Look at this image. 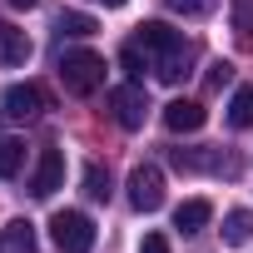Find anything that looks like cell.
Wrapping results in <instances>:
<instances>
[{"label": "cell", "mask_w": 253, "mask_h": 253, "mask_svg": "<svg viewBox=\"0 0 253 253\" xmlns=\"http://www.w3.org/2000/svg\"><path fill=\"white\" fill-rule=\"evenodd\" d=\"M228 80H233V65H228V60H213V65H209V75H204V84H209V89H223Z\"/></svg>", "instance_id": "19"}, {"label": "cell", "mask_w": 253, "mask_h": 253, "mask_svg": "<svg viewBox=\"0 0 253 253\" xmlns=\"http://www.w3.org/2000/svg\"><path fill=\"white\" fill-rule=\"evenodd\" d=\"M25 169V144L20 139H0V179H15Z\"/></svg>", "instance_id": "14"}, {"label": "cell", "mask_w": 253, "mask_h": 253, "mask_svg": "<svg viewBox=\"0 0 253 253\" xmlns=\"http://www.w3.org/2000/svg\"><path fill=\"white\" fill-rule=\"evenodd\" d=\"M0 253H35V228L25 218H10L0 233Z\"/></svg>", "instance_id": "12"}, {"label": "cell", "mask_w": 253, "mask_h": 253, "mask_svg": "<svg viewBox=\"0 0 253 253\" xmlns=\"http://www.w3.org/2000/svg\"><path fill=\"white\" fill-rule=\"evenodd\" d=\"M109 109H114V119L124 124V129H139L149 99H144V89H139V84H119V89L109 94Z\"/></svg>", "instance_id": "4"}, {"label": "cell", "mask_w": 253, "mask_h": 253, "mask_svg": "<svg viewBox=\"0 0 253 253\" xmlns=\"http://www.w3.org/2000/svg\"><path fill=\"white\" fill-rule=\"evenodd\" d=\"M10 5H20V10H30V5H40V0H10Z\"/></svg>", "instance_id": "23"}, {"label": "cell", "mask_w": 253, "mask_h": 253, "mask_svg": "<svg viewBox=\"0 0 253 253\" xmlns=\"http://www.w3.org/2000/svg\"><path fill=\"white\" fill-rule=\"evenodd\" d=\"M50 238H55L60 253H89V248H94V223H89V213H80V209H60V213L50 218Z\"/></svg>", "instance_id": "2"}, {"label": "cell", "mask_w": 253, "mask_h": 253, "mask_svg": "<svg viewBox=\"0 0 253 253\" xmlns=\"http://www.w3.org/2000/svg\"><path fill=\"white\" fill-rule=\"evenodd\" d=\"M129 204H134L139 213H154V209L164 204V174H159L154 164H139V169L129 174Z\"/></svg>", "instance_id": "3"}, {"label": "cell", "mask_w": 253, "mask_h": 253, "mask_svg": "<svg viewBox=\"0 0 253 253\" xmlns=\"http://www.w3.org/2000/svg\"><path fill=\"white\" fill-rule=\"evenodd\" d=\"M248 238H253V209H233V213L223 218V243L238 248V243H248Z\"/></svg>", "instance_id": "13"}, {"label": "cell", "mask_w": 253, "mask_h": 253, "mask_svg": "<svg viewBox=\"0 0 253 253\" xmlns=\"http://www.w3.org/2000/svg\"><path fill=\"white\" fill-rule=\"evenodd\" d=\"M84 194L89 199H109V169L104 164H84Z\"/></svg>", "instance_id": "16"}, {"label": "cell", "mask_w": 253, "mask_h": 253, "mask_svg": "<svg viewBox=\"0 0 253 253\" xmlns=\"http://www.w3.org/2000/svg\"><path fill=\"white\" fill-rule=\"evenodd\" d=\"M233 25L243 35H253V0H233Z\"/></svg>", "instance_id": "20"}, {"label": "cell", "mask_w": 253, "mask_h": 253, "mask_svg": "<svg viewBox=\"0 0 253 253\" xmlns=\"http://www.w3.org/2000/svg\"><path fill=\"white\" fill-rule=\"evenodd\" d=\"M119 65L129 70V80H139V75H144V60H139V45H129V50H124V55H119Z\"/></svg>", "instance_id": "21"}, {"label": "cell", "mask_w": 253, "mask_h": 253, "mask_svg": "<svg viewBox=\"0 0 253 253\" xmlns=\"http://www.w3.org/2000/svg\"><path fill=\"white\" fill-rule=\"evenodd\" d=\"M25 60H30V35L0 20V65H25Z\"/></svg>", "instance_id": "9"}, {"label": "cell", "mask_w": 253, "mask_h": 253, "mask_svg": "<svg viewBox=\"0 0 253 253\" xmlns=\"http://www.w3.org/2000/svg\"><path fill=\"white\" fill-rule=\"evenodd\" d=\"M228 124H233V129H248V124H253V84H243V89L233 94V104H228Z\"/></svg>", "instance_id": "15"}, {"label": "cell", "mask_w": 253, "mask_h": 253, "mask_svg": "<svg viewBox=\"0 0 253 253\" xmlns=\"http://www.w3.org/2000/svg\"><path fill=\"white\" fill-rule=\"evenodd\" d=\"M0 109H5L10 119H30V114L45 109V94H40V84H10L5 99H0Z\"/></svg>", "instance_id": "6"}, {"label": "cell", "mask_w": 253, "mask_h": 253, "mask_svg": "<svg viewBox=\"0 0 253 253\" xmlns=\"http://www.w3.org/2000/svg\"><path fill=\"white\" fill-rule=\"evenodd\" d=\"M139 253H169V238H164V233H144Z\"/></svg>", "instance_id": "22"}, {"label": "cell", "mask_w": 253, "mask_h": 253, "mask_svg": "<svg viewBox=\"0 0 253 253\" xmlns=\"http://www.w3.org/2000/svg\"><path fill=\"white\" fill-rule=\"evenodd\" d=\"M65 179V154L60 149H40V164H35V179H30V194L35 199H50Z\"/></svg>", "instance_id": "5"}, {"label": "cell", "mask_w": 253, "mask_h": 253, "mask_svg": "<svg viewBox=\"0 0 253 253\" xmlns=\"http://www.w3.org/2000/svg\"><path fill=\"white\" fill-rule=\"evenodd\" d=\"M179 45H184V35H179V30H169L164 20H144V25H139V50H149L154 60H164V55H169V50H179Z\"/></svg>", "instance_id": "7"}, {"label": "cell", "mask_w": 253, "mask_h": 253, "mask_svg": "<svg viewBox=\"0 0 253 253\" xmlns=\"http://www.w3.org/2000/svg\"><path fill=\"white\" fill-rule=\"evenodd\" d=\"M60 30H65V35H94V20L80 15V10H65V15H60Z\"/></svg>", "instance_id": "17"}, {"label": "cell", "mask_w": 253, "mask_h": 253, "mask_svg": "<svg viewBox=\"0 0 253 253\" xmlns=\"http://www.w3.org/2000/svg\"><path fill=\"white\" fill-rule=\"evenodd\" d=\"M0 114H5V109H0Z\"/></svg>", "instance_id": "25"}, {"label": "cell", "mask_w": 253, "mask_h": 253, "mask_svg": "<svg viewBox=\"0 0 253 253\" xmlns=\"http://www.w3.org/2000/svg\"><path fill=\"white\" fill-rule=\"evenodd\" d=\"M164 5H169V10H179V15H209L218 0H164Z\"/></svg>", "instance_id": "18"}, {"label": "cell", "mask_w": 253, "mask_h": 253, "mask_svg": "<svg viewBox=\"0 0 253 253\" xmlns=\"http://www.w3.org/2000/svg\"><path fill=\"white\" fill-rule=\"evenodd\" d=\"M204 104L199 99H174V104H164V124L174 134H194V129H204Z\"/></svg>", "instance_id": "8"}, {"label": "cell", "mask_w": 253, "mask_h": 253, "mask_svg": "<svg viewBox=\"0 0 253 253\" xmlns=\"http://www.w3.org/2000/svg\"><path fill=\"white\" fill-rule=\"evenodd\" d=\"M104 5H124V0H104Z\"/></svg>", "instance_id": "24"}, {"label": "cell", "mask_w": 253, "mask_h": 253, "mask_svg": "<svg viewBox=\"0 0 253 253\" xmlns=\"http://www.w3.org/2000/svg\"><path fill=\"white\" fill-rule=\"evenodd\" d=\"M60 80H65L70 94H94V89L104 84V60H99L94 50H70V55L60 60Z\"/></svg>", "instance_id": "1"}, {"label": "cell", "mask_w": 253, "mask_h": 253, "mask_svg": "<svg viewBox=\"0 0 253 253\" xmlns=\"http://www.w3.org/2000/svg\"><path fill=\"white\" fill-rule=\"evenodd\" d=\"M209 218H213V204L209 199H189V204L174 209V228H184V233H199Z\"/></svg>", "instance_id": "11"}, {"label": "cell", "mask_w": 253, "mask_h": 253, "mask_svg": "<svg viewBox=\"0 0 253 253\" xmlns=\"http://www.w3.org/2000/svg\"><path fill=\"white\" fill-rule=\"evenodd\" d=\"M189 60H194V45L184 40L179 50H169L164 60H154V75H159L164 84H179V80H184V70H189Z\"/></svg>", "instance_id": "10"}]
</instances>
